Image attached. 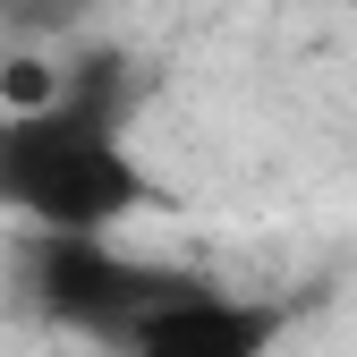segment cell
Wrapping results in <instances>:
<instances>
[{
	"label": "cell",
	"instance_id": "cell-1",
	"mask_svg": "<svg viewBox=\"0 0 357 357\" xmlns=\"http://www.w3.org/2000/svg\"><path fill=\"white\" fill-rule=\"evenodd\" d=\"M137 85L119 52H85L43 111H0V213L34 238H111L145 204V162L128 153Z\"/></svg>",
	"mask_w": 357,
	"mask_h": 357
},
{
	"label": "cell",
	"instance_id": "cell-2",
	"mask_svg": "<svg viewBox=\"0 0 357 357\" xmlns=\"http://www.w3.org/2000/svg\"><path fill=\"white\" fill-rule=\"evenodd\" d=\"M170 281H178L170 264H145V255H128L111 238H26L17 247V298L34 306L43 324L94 332L111 349L153 315V298Z\"/></svg>",
	"mask_w": 357,
	"mask_h": 357
},
{
	"label": "cell",
	"instance_id": "cell-3",
	"mask_svg": "<svg viewBox=\"0 0 357 357\" xmlns=\"http://www.w3.org/2000/svg\"><path fill=\"white\" fill-rule=\"evenodd\" d=\"M273 340H281V306L178 273V281L153 298V315L128 332L119 349H128V357H264Z\"/></svg>",
	"mask_w": 357,
	"mask_h": 357
},
{
	"label": "cell",
	"instance_id": "cell-4",
	"mask_svg": "<svg viewBox=\"0 0 357 357\" xmlns=\"http://www.w3.org/2000/svg\"><path fill=\"white\" fill-rule=\"evenodd\" d=\"M34 9H85V0H34Z\"/></svg>",
	"mask_w": 357,
	"mask_h": 357
}]
</instances>
